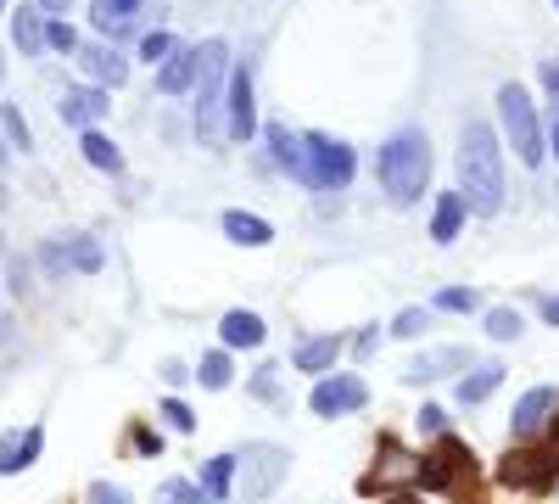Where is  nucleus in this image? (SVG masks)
<instances>
[{"label":"nucleus","mask_w":559,"mask_h":504,"mask_svg":"<svg viewBox=\"0 0 559 504\" xmlns=\"http://www.w3.org/2000/svg\"><path fill=\"white\" fill-rule=\"evenodd\" d=\"M84 73L96 84H123L129 79V62L112 51V45H84Z\"/></svg>","instance_id":"nucleus-18"},{"label":"nucleus","mask_w":559,"mask_h":504,"mask_svg":"<svg viewBox=\"0 0 559 504\" xmlns=\"http://www.w3.org/2000/svg\"><path fill=\"white\" fill-rule=\"evenodd\" d=\"M218 337H224V348H258L269 331H263V319L258 314H247V308H236V314H224V326H218Z\"/></svg>","instance_id":"nucleus-21"},{"label":"nucleus","mask_w":559,"mask_h":504,"mask_svg":"<svg viewBox=\"0 0 559 504\" xmlns=\"http://www.w3.org/2000/svg\"><path fill=\"white\" fill-rule=\"evenodd\" d=\"M554 7H559V0H554Z\"/></svg>","instance_id":"nucleus-52"},{"label":"nucleus","mask_w":559,"mask_h":504,"mask_svg":"<svg viewBox=\"0 0 559 504\" xmlns=\"http://www.w3.org/2000/svg\"><path fill=\"white\" fill-rule=\"evenodd\" d=\"M0 17H7V0H0Z\"/></svg>","instance_id":"nucleus-50"},{"label":"nucleus","mask_w":559,"mask_h":504,"mask_svg":"<svg viewBox=\"0 0 559 504\" xmlns=\"http://www.w3.org/2000/svg\"><path fill=\"white\" fill-rule=\"evenodd\" d=\"M84 163H90V168H102V174H118V168H123L118 146L107 141L102 129H84Z\"/></svg>","instance_id":"nucleus-24"},{"label":"nucleus","mask_w":559,"mask_h":504,"mask_svg":"<svg viewBox=\"0 0 559 504\" xmlns=\"http://www.w3.org/2000/svg\"><path fill=\"white\" fill-rule=\"evenodd\" d=\"M554 437H559V421H554Z\"/></svg>","instance_id":"nucleus-51"},{"label":"nucleus","mask_w":559,"mask_h":504,"mask_svg":"<svg viewBox=\"0 0 559 504\" xmlns=\"http://www.w3.org/2000/svg\"><path fill=\"white\" fill-rule=\"evenodd\" d=\"M498 382H503V364H481L476 376H464V382H459V403H481V398H492Z\"/></svg>","instance_id":"nucleus-25"},{"label":"nucleus","mask_w":559,"mask_h":504,"mask_svg":"<svg viewBox=\"0 0 559 504\" xmlns=\"http://www.w3.org/2000/svg\"><path fill=\"white\" fill-rule=\"evenodd\" d=\"M197 382H202L207 392H224V387H229V359H224V353H207V359L197 364Z\"/></svg>","instance_id":"nucleus-31"},{"label":"nucleus","mask_w":559,"mask_h":504,"mask_svg":"<svg viewBox=\"0 0 559 504\" xmlns=\"http://www.w3.org/2000/svg\"><path fill=\"white\" fill-rule=\"evenodd\" d=\"M442 421H448L442 409H419V426H426V432H442Z\"/></svg>","instance_id":"nucleus-42"},{"label":"nucleus","mask_w":559,"mask_h":504,"mask_svg":"<svg viewBox=\"0 0 559 504\" xmlns=\"http://www.w3.org/2000/svg\"><path fill=\"white\" fill-rule=\"evenodd\" d=\"M0 129H7V141H12V152H34V129H28L23 107H0Z\"/></svg>","instance_id":"nucleus-28"},{"label":"nucleus","mask_w":559,"mask_h":504,"mask_svg":"<svg viewBox=\"0 0 559 504\" xmlns=\"http://www.w3.org/2000/svg\"><path fill=\"white\" fill-rule=\"evenodd\" d=\"M459 191L476 213L503 208V152H498V134L487 124H471L459 141Z\"/></svg>","instance_id":"nucleus-1"},{"label":"nucleus","mask_w":559,"mask_h":504,"mask_svg":"<svg viewBox=\"0 0 559 504\" xmlns=\"http://www.w3.org/2000/svg\"><path fill=\"white\" fill-rule=\"evenodd\" d=\"M471 466H476V460H471V448H464L459 437H442L431 460H419V482H426V488H448V482H459Z\"/></svg>","instance_id":"nucleus-10"},{"label":"nucleus","mask_w":559,"mask_h":504,"mask_svg":"<svg viewBox=\"0 0 559 504\" xmlns=\"http://www.w3.org/2000/svg\"><path fill=\"white\" fill-rule=\"evenodd\" d=\"M554 477H559V448H509L498 466V482L515 493H548Z\"/></svg>","instance_id":"nucleus-6"},{"label":"nucleus","mask_w":559,"mask_h":504,"mask_svg":"<svg viewBox=\"0 0 559 504\" xmlns=\"http://www.w3.org/2000/svg\"><path fill=\"white\" fill-rule=\"evenodd\" d=\"M7 146H12V141H7V129H0V163H7Z\"/></svg>","instance_id":"nucleus-46"},{"label":"nucleus","mask_w":559,"mask_h":504,"mask_svg":"<svg viewBox=\"0 0 559 504\" xmlns=\"http://www.w3.org/2000/svg\"><path fill=\"white\" fill-rule=\"evenodd\" d=\"M224 236L236 242V247H269V242H274V224L236 208V213H224Z\"/></svg>","instance_id":"nucleus-16"},{"label":"nucleus","mask_w":559,"mask_h":504,"mask_svg":"<svg viewBox=\"0 0 559 504\" xmlns=\"http://www.w3.org/2000/svg\"><path fill=\"white\" fill-rule=\"evenodd\" d=\"M386 504H419V499H386Z\"/></svg>","instance_id":"nucleus-48"},{"label":"nucleus","mask_w":559,"mask_h":504,"mask_svg":"<svg viewBox=\"0 0 559 504\" xmlns=\"http://www.w3.org/2000/svg\"><path fill=\"white\" fill-rule=\"evenodd\" d=\"M392 482H419V460H414V454H403L397 443H381V471L364 477V493L392 488Z\"/></svg>","instance_id":"nucleus-13"},{"label":"nucleus","mask_w":559,"mask_h":504,"mask_svg":"<svg viewBox=\"0 0 559 504\" xmlns=\"http://www.w3.org/2000/svg\"><path fill=\"white\" fill-rule=\"evenodd\" d=\"M134 448H140V454H163V437L140 426V432H134Z\"/></svg>","instance_id":"nucleus-39"},{"label":"nucleus","mask_w":559,"mask_h":504,"mask_svg":"<svg viewBox=\"0 0 559 504\" xmlns=\"http://www.w3.org/2000/svg\"><path fill=\"white\" fill-rule=\"evenodd\" d=\"M453 364H464V353H453V348L426 353V359H414V364H408V376H403V382H437V371H453Z\"/></svg>","instance_id":"nucleus-26"},{"label":"nucleus","mask_w":559,"mask_h":504,"mask_svg":"<svg viewBox=\"0 0 559 504\" xmlns=\"http://www.w3.org/2000/svg\"><path fill=\"white\" fill-rule=\"evenodd\" d=\"M419 331H426V308H403V314L392 319V337H403V342H414Z\"/></svg>","instance_id":"nucleus-35"},{"label":"nucleus","mask_w":559,"mask_h":504,"mask_svg":"<svg viewBox=\"0 0 559 504\" xmlns=\"http://www.w3.org/2000/svg\"><path fill=\"white\" fill-rule=\"evenodd\" d=\"M464 213H471V202H464V191H442V197H437V219H431V242H437V247H448V242L459 236Z\"/></svg>","instance_id":"nucleus-17"},{"label":"nucleus","mask_w":559,"mask_h":504,"mask_svg":"<svg viewBox=\"0 0 559 504\" xmlns=\"http://www.w3.org/2000/svg\"><path fill=\"white\" fill-rule=\"evenodd\" d=\"M62 124H73V129H96L102 124V113H107V90L102 84H79V90H68L62 96Z\"/></svg>","instance_id":"nucleus-11"},{"label":"nucleus","mask_w":559,"mask_h":504,"mask_svg":"<svg viewBox=\"0 0 559 504\" xmlns=\"http://www.w3.org/2000/svg\"><path fill=\"white\" fill-rule=\"evenodd\" d=\"M274 376H280V371H258V382H252V392H258V398H280V387H274Z\"/></svg>","instance_id":"nucleus-40"},{"label":"nucleus","mask_w":559,"mask_h":504,"mask_svg":"<svg viewBox=\"0 0 559 504\" xmlns=\"http://www.w3.org/2000/svg\"><path fill=\"white\" fill-rule=\"evenodd\" d=\"M174 51H179V45H174L168 34H146V39H140V57H146L152 68H157V62H168Z\"/></svg>","instance_id":"nucleus-34"},{"label":"nucleus","mask_w":559,"mask_h":504,"mask_svg":"<svg viewBox=\"0 0 559 504\" xmlns=\"http://www.w3.org/2000/svg\"><path fill=\"white\" fill-rule=\"evenodd\" d=\"M554 409H559V392H554V387H532V392L515 403V415H509V421H515V432L526 437V432H537V426L554 415Z\"/></svg>","instance_id":"nucleus-15"},{"label":"nucleus","mask_w":559,"mask_h":504,"mask_svg":"<svg viewBox=\"0 0 559 504\" xmlns=\"http://www.w3.org/2000/svg\"><path fill=\"white\" fill-rule=\"evenodd\" d=\"M45 45H57V51H79V34L68 23H45Z\"/></svg>","instance_id":"nucleus-36"},{"label":"nucleus","mask_w":559,"mask_h":504,"mask_svg":"<svg viewBox=\"0 0 559 504\" xmlns=\"http://www.w3.org/2000/svg\"><path fill=\"white\" fill-rule=\"evenodd\" d=\"M241 466H247V471H241V482H236V499L258 504V499H269V493L280 488V477H286L292 460H286V448H274V443H252Z\"/></svg>","instance_id":"nucleus-7"},{"label":"nucleus","mask_w":559,"mask_h":504,"mask_svg":"<svg viewBox=\"0 0 559 504\" xmlns=\"http://www.w3.org/2000/svg\"><path fill=\"white\" fill-rule=\"evenodd\" d=\"M543 84H548V96L559 102V57H554V62H543Z\"/></svg>","instance_id":"nucleus-41"},{"label":"nucleus","mask_w":559,"mask_h":504,"mask_svg":"<svg viewBox=\"0 0 559 504\" xmlns=\"http://www.w3.org/2000/svg\"><path fill=\"white\" fill-rule=\"evenodd\" d=\"M498 118H503V141L526 168H537L548 152H543V129H537V107L521 84H503L498 90Z\"/></svg>","instance_id":"nucleus-4"},{"label":"nucleus","mask_w":559,"mask_h":504,"mask_svg":"<svg viewBox=\"0 0 559 504\" xmlns=\"http://www.w3.org/2000/svg\"><path fill=\"white\" fill-rule=\"evenodd\" d=\"M197 62H202V51H174V57L163 62V73H157V90H163V96L191 90V84H197Z\"/></svg>","instance_id":"nucleus-20"},{"label":"nucleus","mask_w":559,"mask_h":504,"mask_svg":"<svg viewBox=\"0 0 559 504\" xmlns=\"http://www.w3.org/2000/svg\"><path fill=\"white\" fill-rule=\"evenodd\" d=\"M34 7H39V12H68L73 0H34Z\"/></svg>","instance_id":"nucleus-43"},{"label":"nucleus","mask_w":559,"mask_h":504,"mask_svg":"<svg viewBox=\"0 0 559 504\" xmlns=\"http://www.w3.org/2000/svg\"><path fill=\"white\" fill-rule=\"evenodd\" d=\"M376 179H381V191L397 208L419 202L426 186H431V141L419 129H397L392 141L381 146V157H376Z\"/></svg>","instance_id":"nucleus-2"},{"label":"nucleus","mask_w":559,"mask_h":504,"mask_svg":"<svg viewBox=\"0 0 559 504\" xmlns=\"http://www.w3.org/2000/svg\"><path fill=\"white\" fill-rule=\"evenodd\" d=\"M543 314H548V319H554V326H559V297H554V303H548V308H543Z\"/></svg>","instance_id":"nucleus-45"},{"label":"nucleus","mask_w":559,"mask_h":504,"mask_svg":"<svg viewBox=\"0 0 559 504\" xmlns=\"http://www.w3.org/2000/svg\"><path fill=\"white\" fill-rule=\"evenodd\" d=\"M269 152L292 179H302V134H292L286 124H269Z\"/></svg>","instance_id":"nucleus-22"},{"label":"nucleus","mask_w":559,"mask_h":504,"mask_svg":"<svg viewBox=\"0 0 559 504\" xmlns=\"http://www.w3.org/2000/svg\"><path fill=\"white\" fill-rule=\"evenodd\" d=\"M202 62H197V134L202 141H218V118H224V84H229V45L207 39L197 45Z\"/></svg>","instance_id":"nucleus-3"},{"label":"nucleus","mask_w":559,"mask_h":504,"mask_svg":"<svg viewBox=\"0 0 559 504\" xmlns=\"http://www.w3.org/2000/svg\"><path fill=\"white\" fill-rule=\"evenodd\" d=\"M157 499H163V504H213V493H207V488H191V482H163Z\"/></svg>","instance_id":"nucleus-32"},{"label":"nucleus","mask_w":559,"mask_h":504,"mask_svg":"<svg viewBox=\"0 0 559 504\" xmlns=\"http://www.w3.org/2000/svg\"><path fill=\"white\" fill-rule=\"evenodd\" d=\"M336 353H342V337H336V331H331V337H313V342L297 348V371L319 376V371H331V364H336Z\"/></svg>","instance_id":"nucleus-23"},{"label":"nucleus","mask_w":559,"mask_h":504,"mask_svg":"<svg viewBox=\"0 0 559 504\" xmlns=\"http://www.w3.org/2000/svg\"><path fill=\"white\" fill-rule=\"evenodd\" d=\"M90 504H129V493L112 488V482H96V488H90Z\"/></svg>","instance_id":"nucleus-38"},{"label":"nucleus","mask_w":559,"mask_h":504,"mask_svg":"<svg viewBox=\"0 0 559 504\" xmlns=\"http://www.w3.org/2000/svg\"><path fill=\"white\" fill-rule=\"evenodd\" d=\"M353 179V146L331 134H302V186L313 191H342Z\"/></svg>","instance_id":"nucleus-5"},{"label":"nucleus","mask_w":559,"mask_h":504,"mask_svg":"<svg viewBox=\"0 0 559 504\" xmlns=\"http://www.w3.org/2000/svg\"><path fill=\"white\" fill-rule=\"evenodd\" d=\"M437 308H448V314H471V308H476V286H448V292H437Z\"/></svg>","instance_id":"nucleus-33"},{"label":"nucleus","mask_w":559,"mask_h":504,"mask_svg":"<svg viewBox=\"0 0 559 504\" xmlns=\"http://www.w3.org/2000/svg\"><path fill=\"white\" fill-rule=\"evenodd\" d=\"M45 23H51V17H45L39 7H23V12L12 17V45H17L23 57H39V51H45Z\"/></svg>","instance_id":"nucleus-19"},{"label":"nucleus","mask_w":559,"mask_h":504,"mask_svg":"<svg viewBox=\"0 0 559 504\" xmlns=\"http://www.w3.org/2000/svg\"><path fill=\"white\" fill-rule=\"evenodd\" d=\"M554 157H559V102H554Z\"/></svg>","instance_id":"nucleus-44"},{"label":"nucleus","mask_w":559,"mask_h":504,"mask_svg":"<svg viewBox=\"0 0 559 504\" xmlns=\"http://www.w3.org/2000/svg\"><path fill=\"white\" fill-rule=\"evenodd\" d=\"M62 263L96 274V269L107 263V253L96 247V236H62V247H51V269H62Z\"/></svg>","instance_id":"nucleus-14"},{"label":"nucleus","mask_w":559,"mask_h":504,"mask_svg":"<svg viewBox=\"0 0 559 504\" xmlns=\"http://www.w3.org/2000/svg\"><path fill=\"white\" fill-rule=\"evenodd\" d=\"M521 331H526V326H521L515 308H492V314H487V337H492V342H515Z\"/></svg>","instance_id":"nucleus-30"},{"label":"nucleus","mask_w":559,"mask_h":504,"mask_svg":"<svg viewBox=\"0 0 559 504\" xmlns=\"http://www.w3.org/2000/svg\"><path fill=\"white\" fill-rule=\"evenodd\" d=\"M39 448H45V432H39V426H28V432H7V437H0V471H7V477L28 471V466L39 460Z\"/></svg>","instance_id":"nucleus-12"},{"label":"nucleus","mask_w":559,"mask_h":504,"mask_svg":"<svg viewBox=\"0 0 559 504\" xmlns=\"http://www.w3.org/2000/svg\"><path fill=\"white\" fill-rule=\"evenodd\" d=\"M258 129L252 113V68H229V90H224V134L229 141H247Z\"/></svg>","instance_id":"nucleus-8"},{"label":"nucleus","mask_w":559,"mask_h":504,"mask_svg":"<svg viewBox=\"0 0 559 504\" xmlns=\"http://www.w3.org/2000/svg\"><path fill=\"white\" fill-rule=\"evenodd\" d=\"M236 454H218V460H207V471H202V488L213 493V499H224L229 493V482H236Z\"/></svg>","instance_id":"nucleus-27"},{"label":"nucleus","mask_w":559,"mask_h":504,"mask_svg":"<svg viewBox=\"0 0 559 504\" xmlns=\"http://www.w3.org/2000/svg\"><path fill=\"white\" fill-rule=\"evenodd\" d=\"M163 421H168L174 432H191V426H197V421H191V409H185L179 398H168V403H163Z\"/></svg>","instance_id":"nucleus-37"},{"label":"nucleus","mask_w":559,"mask_h":504,"mask_svg":"<svg viewBox=\"0 0 559 504\" xmlns=\"http://www.w3.org/2000/svg\"><path fill=\"white\" fill-rule=\"evenodd\" d=\"M364 382L358 376H324L319 387H313V415H353V409H364Z\"/></svg>","instance_id":"nucleus-9"},{"label":"nucleus","mask_w":559,"mask_h":504,"mask_svg":"<svg viewBox=\"0 0 559 504\" xmlns=\"http://www.w3.org/2000/svg\"><path fill=\"white\" fill-rule=\"evenodd\" d=\"M90 17H96L102 34H129V28H134V17L118 7V0H96V7H90Z\"/></svg>","instance_id":"nucleus-29"},{"label":"nucleus","mask_w":559,"mask_h":504,"mask_svg":"<svg viewBox=\"0 0 559 504\" xmlns=\"http://www.w3.org/2000/svg\"><path fill=\"white\" fill-rule=\"evenodd\" d=\"M118 7H123V12H134V7H140V0H118Z\"/></svg>","instance_id":"nucleus-47"},{"label":"nucleus","mask_w":559,"mask_h":504,"mask_svg":"<svg viewBox=\"0 0 559 504\" xmlns=\"http://www.w3.org/2000/svg\"><path fill=\"white\" fill-rule=\"evenodd\" d=\"M0 79H7V57H0Z\"/></svg>","instance_id":"nucleus-49"}]
</instances>
